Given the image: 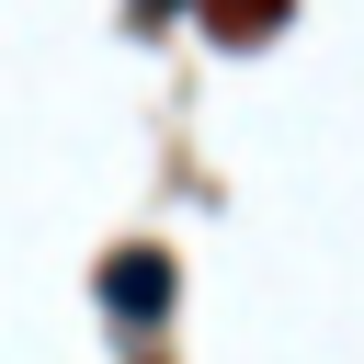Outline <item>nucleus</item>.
I'll use <instances>...</instances> for the list:
<instances>
[{
  "instance_id": "nucleus-1",
  "label": "nucleus",
  "mask_w": 364,
  "mask_h": 364,
  "mask_svg": "<svg viewBox=\"0 0 364 364\" xmlns=\"http://www.w3.org/2000/svg\"><path fill=\"white\" fill-rule=\"evenodd\" d=\"M159 296H171V262H159V250H125V262H114V307H136V318H148Z\"/></svg>"
}]
</instances>
